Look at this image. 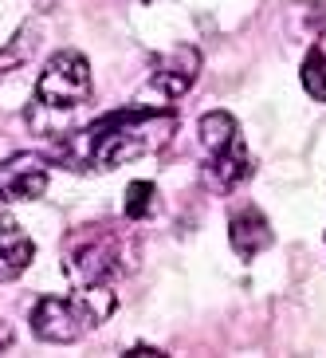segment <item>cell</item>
Returning <instances> with one entry per match:
<instances>
[{"instance_id": "obj_1", "label": "cell", "mask_w": 326, "mask_h": 358, "mask_svg": "<svg viewBox=\"0 0 326 358\" xmlns=\"http://www.w3.org/2000/svg\"><path fill=\"white\" fill-rule=\"evenodd\" d=\"M177 130L173 110H154V106H126L95 118L91 127L59 138L52 150V162L64 169H118L126 162H138L161 150Z\"/></svg>"}, {"instance_id": "obj_2", "label": "cell", "mask_w": 326, "mask_h": 358, "mask_svg": "<svg viewBox=\"0 0 326 358\" xmlns=\"http://www.w3.org/2000/svg\"><path fill=\"white\" fill-rule=\"evenodd\" d=\"M114 307V284H87L75 295H43L32 307V335L52 347H67V343H79L87 331H95L98 323H106Z\"/></svg>"}, {"instance_id": "obj_3", "label": "cell", "mask_w": 326, "mask_h": 358, "mask_svg": "<svg viewBox=\"0 0 326 358\" xmlns=\"http://www.w3.org/2000/svg\"><path fill=\"white\" fill-rule=\"evenodd\" d=\"M64 272L79 287L114 284L130 272V244L114 224H79L64 241Z\"/></svg>"}, {"instance_id": "obj_4", "label": "cell", "mask_w": 326, "mask_h": 358, "mask_svg": "<svg viewBox=\"0 0 326 358\" xmlns=\"http://www.w3.org/2000/svg\"><path fill=\"white\" fill-rule=\"evenodd\" d=\"M91 99V64H87L83 52H55L47 64H43L40 79H36V103L47 106V110H79V106Z\"/></svg>"}, {"instance_id": "obj_5", "label": "cell", "mask_w": 326, "mask_h": 358, "mask_svg": "<svg viewBox=\"0 0 326 358\" xmlns=\"http://www.w3.org/2000/svg\"><path fill=\"white\" fill-rule=\"evenodd\" d=\"M47 178H52V158L47 154H36V150H16L0 162V201H36L47 189Z\"/></svg>"}, {"instance_id": "obj_6", "label": "cell", "mask_w": 326, "mask_h": 358, "mask_svg": "<svg viewBox=\"0 0 326 358\" xmlns=\"http://www.w3.org/2000/svg\"><path fill=\"white\" fill-rule=\"evenodd\" d=\"M197 75H200V52L193 43H177V48L154 55V64H149V83L165 99L189 95L193 83H197Z\"/></svg>"}, {"instance_id": "obj_7", "label": "cell", "mask_w": 326, "mask_h": 358, "mask_svg": "<svg viewBox=\"0 0 326 358\" xmlns=\"http://www.w3.org/2000/svg\"><path fill=\"white\" fill-rule=\"evenodd\" d=\"M252 169L255 166H252L248 146H244V138H232L224 150L209 154V162H205V185H209L212 193H232L252 178Z\"/></svg>"}, {"instance_id": "obj_8", "label": "cell", "mask_w": 326, "mask_h": 358, "mask_svg": "<svg viewBox=\"0 0 326 358\" xmlns=\"http://www.w3.org/2000/svg\"><path fill=\"white\" fill-rule=\"evenodd\" d=\"M272 241H275L272 221H267L260 209H240L228 221V244H232V252L240 256V260H255L260 252L272 248Z\"/></svg>"}, {"instance_id": "obj_9", "label": "cell", "mask_w": 326, "mask_h": 358, "mask_svg": "<svg viewBox=\"0 0 326 358\" xmlns=\"http://www.w3.org/2000/svg\"><path fill=\"white\" fill-rule=\"evenodd\" d=\"M36 260V241L12 217H0V284L20 280Z\"/></svg>"}, {"instance_id": "obj_10", "label": "cell", "mask_w": 326, "mask_h": 358, "mask_svg": "<svg viewBox=\"0 0 326 358\" xmlns=\"http://www.w3.org/2000/svg\"><path fill=\"white\" fill-rule=\"evenodd\" d=\"M200 146H205V154H216V150H224L232 142V138H240V122L228 115V110H209V115L200 118Z\"/></svg>"}, {"instance_id": "obj_11", "label": "cell", "mask_w": 326, "mask_h": 358, "mask_svg": "<svg viewBox=\"0 0 326 358\" xmlns=\"http://www.w3.org/2000/svg\"><path fill=\"white\" fill-rule=\"evenodd\" d=\"M36 24H24L20 32L8 40V48H0V75H8V71H16L20 64H28L32 59V52H36Z\"/></svg>"}, {"instance_id": "obj_12", "label": "cell", "mask_w": 326, "mask_h": 358, "mask_svg": "<svg viewBox=\"0 0 326 358\" xmlns=\"http://www.w3.org/2000/svg\"><path fill=\"white\" fill-rule=\"evenodd\" d=\"M158 213V185L154 181H130L126 185V221H149Z\"/></svg>"}, {"instance_id": "obj_13", "label": "cell", "mask_w": 326, "mask_h": 358, "mask_svg": "<svg viewBox=\"0 0 326 358\" xmlns=\"http://www.w3.org/2000/svg\"><path fill=\"white\" fill-rule=\"evenodd\" d=\"M299 79H303V91L315 103H326V52L323 48H311L303 59V67H299Z\"/></svg>"}, {"instance_id": "obj_14", "label": "cell", "mask_w": 326, "mask_h": 358, "mask_svg": "<svg viewBox=\"0 0 326 358\" xmlns=\"http://www.w3.org/2000/svg\"><path fill=\"white\" fill-rule=\"evenodd\" d=\"M126 355H130V358H134V355H138V358H154V355H165V350H158V347H146V343H142V347H130Z\"/></svg>"}, {"instance_id": "obj_15", "label": "cell", "mask_w": 326, "mask_h": 358, "mask_svg": "<svg viewBox=\"0 0 326 358\" xmlns=\"http://www.w3.org/2000/svg\"><path fill=\"white\" fill-rule=\"evenodd\" d=\"M8 343H12V327L4 323V319H0V350L8 347Z\"/></svg>"}, {"instance_id": "obj_16", "label": "cell", "mask_w": 326, "mask_h": 358, "mask_svg": "<svg viewBox=\"0 0 326 358\" xmlns=\"http://www.w3.org/2000/svg\"><path fill=\"white\" fill-rule=\"evenodd\" d=\"M146 4H154V0H146Z\"/></svg>"}]
</instances>
